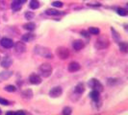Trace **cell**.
Segmentation results:
<instances>
[{
	"label": "cell",
	"instance_id": "cell-1",
	"mask_svg": "<svg viewBox=\"0 0 128 115\" xmlns=\"http://www.w3.org/2000/svg\"><path fill=\"white\" fill-rule=\"evenodd\" d=\"M35 53H37L38 55L46 58V59H53V55L50 52V50L46 47H42V46H37L35 47Z\"/></svg>",
	"mask_w": 128,
	"mask_h": 115
},
{
	"label": "cell",
	"instance_id": "cell-2",
	"mask_svg": "<svg viewBox=\"0 0 128 115\" xmlns=\"http://www.w3.org/2000/svg\"><path fill=\"white\" fill-rule=\"evenodd\" d=\"M40 73L43 78H48L52 74V66L49 63H42L40 66Z\"/></svg>",
	"mask_w": 128,
	"mask_h": 115
},
{
	"label": "cell",
	"instance_id": "cell-3",
	"mask_svg": "<svg viewBox=\"0 0 128 115\" xmlns=\"http://www.w3.org/2000/svg\"><path fill=\"white\" fill-rule=\"evenodd\" d=\"M110 44V41L109 39L106 37H100L96 41H95V44H94V47L98 50H101V49H105L109 46Z\"/></svg>",
	"mask_w": 128,
	"mask_h": 115
},
{
	"label": "cell",
	"instance_id": "cell-4",
	"mask_svg": "<svg viewBox=\"0 0 128 115\" xmlns=\"http://www.w3.org/2000/svg\"><path fill=\"white\" fill-rule=\"evenodd\" d=\"M89 86L91 88H93V90H97L99 92L103 91V85H102V84L98 80H96V79H91L89 81Z\"/></svg>",
	"mask_w": 128,
	"mask_h": 115
},
{
	"label": "cell",
	"instance_id": "cell-5",
	"mask_svg": "<svg viewBox=\"0 0 128 115\" xmlns=\"http://www.w3.org/2000/svg\"><path fill=\"white\" fill-rule=\"evenodd\" d=\"M56 53L58 55V57L62 60H67L70 57V51L68 48L66 47H59L56 50Z\"/></svg>",
	"mask_w": 128,
	"mask_h": 115
},
{
	"label": "cell",
	"instance_id": "cell-6",
	"mask_svg": "<svg viewBox=\"0 0 128 115\" xmlns=\"http://www.w3.org/2000/svg\"><path fill=\"white\" fill-rule=\"evenodd\" d=\"M0 44H1V46L3 48L10 49L14 46V41L9 37H3V38H1V40H0Z\"/></svg>",
	"mask_w": 128,
	"mask_h": 115
},
{
	"label": "cell",
	"instance_id": "cell-7",
	"mask_svg": "<svg viewBox=\"0 0 128 115\" xmlns=\"http://www.w3.org/2000/svg\"><path fill=\"white\" fill-rule=\"evenodd\" d=\"M63 93V89L61 86H55L53 88H51V90L49 91V95L50 97L52 98H57V97H60Z\"/></svg>",
	"mask_w": 128,
	"mask_h": 115
},
{
	"label": "cell",
	"instance_id": "cell-8",
	"mask_svg": "<svg viewBox=\"0 0 128 115\" xmlns=\"http://www.w3.org/2000/svg\"><path fill=\"white\" fill-rule=\"evenodd\" d=\"M14 45H15V50H16V52L18 53V54H22V53H24V52L26 51V45H25V43L22 42V41H17V42H16V44H14Z\"/></svg>",
	"mask_w": 128,
	"mask_h": 115
},
{
	"label": "cell",
	"instance_id": "cell-9",
	"mask_svg": "<svg viewBox=\"0 0 128 115\" xmlns=\"http://www.w3.org/2000/svg\"><path fill=\"white\" fill-rule=\"evenodd\" d=\"M1 66L4 67V68H9L12 64H13V60L11 59L10 57H5L4 59L1 61Z\"/></svg>",
	"mask_w": 128,
	"mask_h": 115
},
{
	"label": "cell",
	"instance_id": "cell-10",
	"mask_svg": "<svg viewBox=\"0 0 128 115\" xmlns=\"http://www.w3.org/2000/svg\"><path fill=\"white\" fill-rule=\"evenodd\" d=\"M69 71L71 72V73H74V72H77L79 69H80V64L76 62H72L69 64V67H68Z\"/></svg>",
	"mask_w": 128,
	"mask_h": 115
},
{
	"label": "cell",
	"instance_id": "cell-11",
	"mask_svg": "<svg viewBox=\"0 0 128 115\" xmlns=\"http://www.w3.org/2000/svg\"><path fill=\"white\" fill-rule=\"evenodd\" d=\"M29 81L32 84H40L41 83V78L37 74H32L29 77Z\"/></svg>",
	"mask_w": 128,
	"mask_h": 115
},
{
	"label": "cell",
	"instance_id": "cell-12",
	"mask_svg": "<svg viewBox=\"0 0 128 115\" xmlns=\"http://www.w3.org/2000/svg\"><path fill=\"white\" fill-rule=\"evenodd\" d=\"M84 46H85V44H84V42H83L82 40L77 39V40H74V41L72 42V47H73L74 50H76V51L81 50L82 48H84Z\"/></svg>",
	"mask_w": 128,
	"mask_h": 115
},
{
	"label": "cell",
	"instance_id": "cell-13",
	"mask_svg": "<svg viewBox=\"0 0 128 115\" xmlns=\"http://www.w3.org/2000/svg\"><path fill=\"white\" fill-rule=\"evenodd\" d=\"M21 7H22V5H21V3L18 1V0H14V1L12 2L11 8H12V10H13L14 12L19 11V10L21 9Z\"/></svg>",
	"mask_w": 128,
	"mask_h": 115
},
{
	"label": "cell",
	"instance_id": "cell-14",
	"mask_svg": "<svg viewBox=\"0 0 128 115\" xmlns=\"http://www.w3.org/2000/svg\"><path fill=\"white\" fill-rule=\"evenodd\" d=\"M90 97L93 102H98L99 99H100V92L97 91V90H93L90 93Z\"/></svg>",
	"mask_w": 128,
	"mask_h": 115
},
{
	"label": "cell",
	"instance_id": "cell-15",
	"mask_svg": "<svg viewBox=\"0 0 128 115\" xmlns=\"http://www.w3.org/2000/svg\"><path fill=\"white\" fill-rule=\"evenodd\" d=\"M34 38H35V35L31 34V33H28V34H25L22 36V41H24V42H30Z\"/></svg>",
	"mask_w": 128,
	"mask_h": 115
},
{
	"label": "cell",
	"instance_id": "cell-16",
	"mask_svg": "<svg viewBox=\"0 0 128 115\" xmlns=\"http://www.w3.org/2000/svg\"><path fill=\"white\" fill-rule=\"evenodd\" d=\"M22 97L25 99V100H30L32 97H33V92L31 89H26L22 92Z\"/></svg>",
	"mask_w": 128,
	"mask_h": 115
},
{
	"label": "cell",
	"instance_id": "cell-17",
	"mask_svg": "<svg viewBox=\"0 0 128 115\" xmlns=\"http://www.w3.org/2000/svg\"><path fill=\"white\" fill-rule=\"evenodd\" d=\"M12 75H13V72L12 71H2L1 73H0V79H2V80H8Z\"/></svg>",
	"mask_w": 128,
	"mask_h": 115
},
{
	"label": "cell",
	"instance_id": "cell-18",
	"mask_svg": "<svg viewBox=\"0 0 128 115\" xmlns=\"http://www.w3.org/2000/svg\"><path fill=\"white\" fill-rule=\"evenodd\" d=\"M84 91H85V86H84V84L79 83V84L75 86V92H76V93H78V94H82Z\"/></svg>",
	"mask_w": 128,
	"mask_h": 115
},
{
	"label": "cell",
	"instance_id": "cell-19",
	"mask_svg": "<svg viewBox=\"0 0 128 115\" xmlns=\"http://www.w3.org/2000/svg\"><path fill=\"white\" fill-rule=\"evenodd\" d=\"M23 27H24V29H25V30L32 32V31H34V30L36 29V24H35L34 22H28V23H27V24H25Z\"/></svg>",
	"mask_w": 128,
	"mask_h": 115
},
{
	"label": "cell",
	"instance_id": "cell-20",
	"mask_svg": "<svg viewBox=\"0 0 128 115\" xmlns=\"http://www.w3.org/2000/svg\"><path fill=\"white\" fill-rule=\"evenodd\" d=\"M39 7H40V3H39L38 0H31L30 1V8L31 9L36 10V9H39Z\"/></svg>",
	"mask_w": 128,
	"mask_h": 115
},
{
	"label": "cell",
	"instance_id": "cell-21",
	"mask_svg": "<svg viewBox=\"0 0 128 115\" xmlns=\"http://www.w3.org/2000/svg\"><path fill=\"white\" fill-rule=\"evenodd\" d=\"M45 13H46V15H48V16H60V15H62V13L58 12L57 10H53V9H49V10H47Z\"/></svg>",
	"mask_w": 128,
	"mask_h": 115
},
{
	"label": "cell",
	"instance_id": "cell-22",
	"mask_svg": "<svg viewBox=\"0 0 128 115\" xmlns=\"http://www.w3.org/2000/svg\"><path fill=\"white\" fill-rule=\"evenodd\" d=\"M119 49H120V51L123 52V53H127V49H128L127 43H126V42H120V43H119Z\"/></svg>",
	"mask_w": 128,
	"mask_h": 115
},
{
	"label": "cell",
	"instance_id": "cell-23",
	"mask_svg": "<svg viewBox=\"0 0 128 115\" xmlns=\"http://www.w3.org/2000/svg\"><path fill=\"white\" fill-rule=\"evenodd\" d=\"M71 112H72V109H71V107H70V106L64 107V109H63V111H62V113H63L64 115H70V114H71Z\"/></svg>",
	"mask_w": 128,
	"mask_h": 115
},
{
	"label": "cell",
	"instance_id": "cell-24",
	"mask_svg": "<svg viewBox=\"0 0 128 115\" xmlns=\"http://www.w3.org/2000/svg\"><path fill=\"white\" fill-rule=\"evenodd\" d=\"M99 29L98 28H94V27H90L89 28V33L93 34V35H98L99 34Z\"/></svg>",
	"mask_w": 128,
	"mask_h": 115
},
{
	"label": "cell",
	"instance_id": "cell-25",
	"mask_svg": "<svg viewBox=\"0 0 128 115\" xmlns=\"http://www.w3.org/2000/svg\"><path fill=\"white\" fill-rule=\"evenodd\" d=\"M117 14L120 16H127V11L125 10V9H123V8H119V9H117Z\"/></svg>",
	"mask_w": 128,
	"mask_h": 115
},
{
	"label": "cell",
	"instance_id": "cell-26",
	"mask_svg": "<svg viewBox=\"0 0 128 115\" xmlns=\"http://www.w3.org/2000/svg\"><path fill=\"white\" fill-rule=\"evenodd\" d=\"M4 89H5L6 91H8V92H15V91L17 90L16 86H14V85H7Z\"/></svg>",
	"mask_w": 128,
	"mask_h": 115
},
{
	"label": "cell",
	"instance_id": "cell-27",
	"mask_svg": "<svg viewBox=\"0 0 128 115\" xmlns=\"http://www.w3.org/2000/svg\"><path fill=\"white\" fill-rule=\"evenodd\" d=\"M34 14L32 13V12H27V13H25V15H24V16H25V18L26 19H32L33 17H34Z\"/></svg>",
	"mask_w": 128,
	"mask_h": 115
},
{
	"label": "cell",
	"instance_id": "cell-28",
	"mask_svg": "<svg viewBox=\"0 0 128 115\" xmlns=\"http://www.w3.org/2000/svg\"><path fill=\"white\" fill-rule=\"evenodd\" d=\"M52 5H53L54 7H58V8H62V7L64 6L63 2H61V1H54V2L52 3Z\"/></svg>",
	"mask_w": 128,
	"mask_h": 115
},
{
	"label": "cell",
	"instance_id": "cell-29",
	"mask_svg": "<svg viewBox=\"0 0 128 115\" xmlns=\"http://www.w3.org/2000/svg\"><path fill=\"white\" fill-rule=\"evenodd\" d=\"M0 104L3 105H10V102L6 99H3V98H0Z\"/></svg>",
	"mask_w": 128,
	"mask_h": 115
},
{
	"label": "cell",
	"instance_id": "cell-30",
	"mask_svg": "<svg viewBox=\"0 0 128 115\" xmlns=\"http://www.w3.org/2000/svg\"><path fill=\"white\" fill-rule=\"evenodd\" d=\"M116 82H117L116 79H109V80H108V84H109V85H113V84H115Z\"/></svg>",
	"mask_w": 128,
	"mask_h": 115
},
{
	"label": "cell",
	"instance_id": "cell-31",
	"mask_svg": "<svg viewBox=\"0 0 128 115\" xmlns=\"http://www.w3.org/2000/svg\"><path fill=\"white\" fill-rule=\"evenodd\" d=\"M81 35H83V36H84V37H90V36H89V34H88L86 31H82V32H81Z\"/></svg>",
	"mask_w": 128,
	"mask_h": 115
},
{
	"label": "cell",
	"instance_id": "cell-32",
	"mask_svg": "<svg viewBox=\"0 0 128 115\" xmlns=\"http://www.w3.org/2000/svg\"><path fill=\"white\" fill-rule=\"evenodd\" d=\"M18 1H19L21 4H23V3H25V2L27 1V0H18Z\"/></svg>",
	"mask_w": 128,
	"mask_h": 115
},
{
	"label": "cell",
	"instance_id": "cell-33",
	"mask_svg": "<svg viewBox=\"0 0 128 115\" xmlns=\"http://www.w3.org/2000/svg\"><path fill=\"white\" fill-rule=\"evenodd\" d=\"M0 114H1V109H0Z\"/></svg>",
	"mask_w": 128,
	"mask_h": 115
}]
</instances>
